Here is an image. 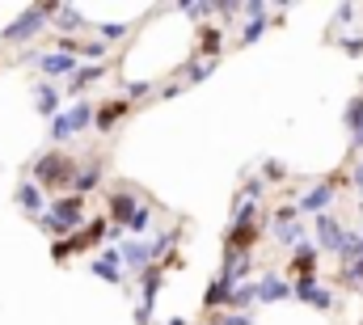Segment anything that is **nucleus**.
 <instances>
[{
  "label": "nucleus",
  "mask_w": 363,
  "mask_h": 325,
  "mask_svg": "<svg viewBox=\"0 0 363 325\" xmlns=\"http://www.w3.org/2000/svg\"><path fill=\"white\" fill-rule=\"evenodd\" d=\"M101 182V161H85V165H77V173H72V194H89L93 186Z\"/></svg>",
  "instance_id": "f3484780"
},
{
  "label": "nucleus",
  "mask_w": 363,
  "mask_h": 325,
  "mask_svg": "<svg viewBox=\"0 0 363 325\" xmlns=\"http://www.w3.org/2000/svg\"><path fill=\"white\" fill-rule=\"evenodd\" d=\"M127 110H131V97H118V101L97 106V110H93V131H110V127H114Z\"/></svg>",
  "instance_id": "9b49d317"
},
{
  "label": "nucleus",
  "mask_w": 363,
  "mask_h": 325,
  "mask_svg": "<svg viewBox=\"0 0 363 325\" xmlns=\"http://www.w3.org/2000/svg\"><path fill=\"white\" fill-rule=\"evenodd\" d=\"M283 177H287V173H283V165H279V161H267V177H262V182H283Z\"/></svg>",
  "instance_id": "58836bf2"
},
{
  "label": "nucleus",
  "mask_w": 363,
  "mask_h": 325,
  "mask_svg": "<svg viewBox=\"0 0 363 325\" xmlns=\"http://www.w3.org/2000/svg\"><path fill=\"white\" fill-rule=\"evenodd\" d=\"M72 173H77V161L72 157H64V153H47V157H38L34 169H30V182L43 190H64V186H72Z\"/></svg>",
  "instance_id": "f03ea898"
},
{
  "label": "nucleus",
  "mask_w": 363,
  "mask_h": 325,
  "mask_svg": "<svg viewBox=\"0 0 363 325\" xmlns=\"http://www.w3.org/2000/svg\"><path fill=\"white\" fill-rule=\"evenodd\" d=\"M291 270H296L300 279H313V275H317V245L308 241V237L291 249Z\"/></svg>",
  "instance_id": "ddd939ff"
},
{
  "label": "nucleus",
  "mask_w": 363,
  "mask_h": 325,
  "mask_svg": "<svg viewBox=\"0 0 363 325\" xmlns=\"http://www.w3.org/2000/svg\"><path fill=\"white\" fill-rule=\"evenodd\" d=\"M250 266H254V253H237V249H224V266H220V279L228 287H241L250 279Z\"/></svg>",
  "instance_id": "39448f33"
},
{
  "label": "nucleus",
  "mask_w": 363,
  "mask_h": 325,
  "mask_svg": "<svg viewBox=\"0 0 363 325\" xmlns=\"http://www.w3.org/2000/svg\"><path fill=\"white\" fill-rule=\"evenodd\" d=\"M228 292H233V287L216 275V279L207 283V292H203V309H211V313H216V309H224V304H228Z\"/></svg>",
  "instance_id": "5701e85b"
},
{
  "label": "nucleus",
  "mask_w": 363,
  "mask_h": 325,
  "mask_svg": "<svg viewBox=\"0 0 363 325\" xmlns=\"http://www.w3.org/2000/svg\"><path fill=\"white\" fill-rule=\"evenodd\" d=\"M51 13H55V4H30L21 17H13V21L0 30V38H4L9 47H21V43H30L34 34H43V30L51 26Z\"/></svg>",
  "instance_id": "f257e3e1"
},
{
  "label": "nucleus",
  "mask_w": 363,
  "mask_h": 325,
  "mask_svg": "<svg viewBox=\"0 0 363 325\" xmlns=\"http://www.w3.org/2000/svg\"><path fill=\"white\" fill-rule=\"evenodd\" d=\"M216 72V60H203L199 68H190V81H203V77H211Z\"/></svg>",
  "instance_id": "c9c22d12"
},
{
  "label": "nucleus",
  "mask_w": 363,
  "mask_h": 325,
  "mask_svg": "<svg viewBox=\"0 0 363 325\" xmlns=\"http://www.w3.org/2000/svg\"><path fill=\"white\" fill-rule=\"evenodd\" d=\"M178 241H182V228H169V233H161L157 241H148V253H152V266H157V258H161V253H169V249H174Z\"/></svg>",
  "instance_id": "a878e982"
},
{
  "label": "nucleus",
  "mask_w": 363,
  "mask_h": 325,
  "mask_svg": "<svg viewBox=\"0 0 363 325\" xmlns=\"http://www.w3.org/2000/svg\"><path fill=\"white\" fill-rule=\"evenodd\" d=\"M216 325H254V317H250V313H220Z\"/></svg>",
  "instance_id": "2f4dec72"
},
{
  "label": "nucleus",
  "mask_w": 363,
  "mask_h": 325,
  "mask_svg": "<svg viewBox=\"0 0 363 325\" xmlns=\"http://www.w3.org/2000/svg\"><path fill=\"white\" fill-rule=\"evenodd\" d=\"M355 13H359L355 4H338V13H334V17H338V21H355Z\"/></svg>",
  "instance_id": "a19ab883"
},
{
  "label": "nucleus",
  "mask_w": 363,
  "mask_h": 325,
  "mask_svg": "<svg viewBox=\"0 0 363 325\" xmlns=\"http://www.w3.org/2000/svg\"><path fill=\"white\" fill-rule=\"evenodd\" d=\"M89 270L97 279H106V283H123V253H118V249H106Z\"/></svg>",
  "instance_id": "2eb2a0df"
},
{
  "label": "nucleus",
  "mask_w": 363,
  "mask_h": 325,
  "mask_svg": "<svg viewBox=\"0 0 363 325\" xmlns=\"http://www.w3.org/2000/svg\"><path fill=\"white\" fill-rule=\"evenodd\" d=\"M106 237H110V224H106V220H93L85 233H72L68 241H72V253H85V249H93V245H101Z\"/></svg>",
  "instance_id": "dca6fc26"
},
{
  "label": "nucleus",
  "mask_w": 363,
  "mask_h": 325,
  "mask_svg": "<svg viewBox=\"0 0 363 325\" xmlns=\"http://www.w3.org/2000/svg\"><path fill=\"white\" fill-rule=\"evenodd\" d=\"M254 287H258V304H279V300L291 296V283H287L283 275H274V270H267Z\"/></svg>",
  "instance_id": "1a4fd4ad"
},
{
  "label": "nucleus",
  "mask_w": 363,
  "mask_h": 325,
  "mask_svg": "<svg viewBox=\"0 0 363 325\" xmlns=\"http://www.w3.org/2000/svg\"><path fill=\"white\" fill-rule=\"evenodd\" d=\"M55 21H60V30H77V26H85V13L81 9H72V4H55V13H51Z\"/></svg>",
  "instance_id": "393cba45"
},
{
  "label": "nucleus",
  "mask_w": 363,
  "mask_h": 325,
  "mask_svg": "<svg viewBox=\"0 0 363 325\" xmlns=\"http://www.w3.org/2000/svg\"><path fill=\"white\" fill-rule=\"evenodd\" d=\"M93 127V101H77L72 110H64V114H55L51 119V140L55 144H64V140H72V136H81V131H89Z\"/></svg>",
  "instance_id": "7ed1b4c3"
},
{
  "label": "nucleus",
  "mask_w": 363,
  "mask_h": 325,
  "mask_svg": "<svg viewBox=\"0 0 363 325\" xmlns=\"http://www.w3.org/2000/svg\"><path fill=\"white\" fill-rule=\"evenodd\" d=\"M262 34H267V17H250V21H245V30H241V43L250 47V43H258Z\"/></svg>",
  "instance_id": "c85d7f7f"
},
{
  "label": "nucleus",
  "mask_w": 363,
  "mask_h": 325,
  "mask_svg": "<svg viewBox=\"0 0 363 325\" xmlns=\"http://www.w3.org/2000/svg\"><path fill=\"white\" fill-rule=\"evenodd\" d=\"M34 64H38L47 77H72V72L81 68V64H77V55H64V51H47V55H38Z\"/></svg>",
  "instance_id": "9d476101"
},
{
  "label": "nucleus",
  "mask_w": 363,
  "mask_h": 325,
  "mask_svg": "<svg viewBox=\"0 0 363 325\" xmlns=\"http://www.w3.org/2000/svg\"><path fill=\"white\" fill-rule=\"evenodd\" d=\"M17 207L30 211V216H43V211H47V199H43V190H38L34 182H21V186H17Z\"/></svg>",
  "instance_id": "a211bd4d"
},
{
  "label": "nucleus",
  "mask_w": 363,
  "mask_h": 325,
  "mask_svg": "<svg viewBox=\"0 0 363 325\" xmlns=\"http://www.w3.org/2000/svg\"><path fill=\"white\" fill-rule=\"evenodd\" d=\"M262 190H267V182H262V177H250V182H245V194H241V199L258 203V194H262Z\"/></svg>",
  "instance_id": "473e14b6"
},
{
  "label": "nucleus",
  "mask_w": 363,
  "mask_h": 325,
  "mask_svg": "<svg viewBox=\"0 0 363 325\" xmlns=\"http://www.w3.org/2000/svg\"><path fill=\"white\" fill-rule=\"evenodd\" d=\"M334 203V186L330 182H317V186H308L300 199H296V211H313V216H325V207Z\"/></svg>",
  "instance_id": "0eeeda50"
},
{
  "label": "nucleus",
  "mask_w": 363,
  "mask_h": 325,
  "mask_svg": "<svg viewBox=\"0 0 363 325\" xmlns=\"http://www.w3.org/2000/svg\"><path fill=\"white\" fill-rule=\"evenodd\" d=\"M106 77V64H89V68H77L72 77H68V89L72 93H81V89H89L93 81H101Z\"/></svg>",
  "instance_id": "b1692460"
},
{
  "label": "nucleus",
  "mask_w": 363,
  "mask_h": 325,
  "mask_svg": "<svg viewBox=\"0 0 363 325\" xmlns=\"http://www.w3.org/2000/svg\"><path fill=\"white\" fill-rule=\"evenodd\" d=\"M148 224H152V207H144V203H140V207H135V216L127 220V228H131V233L144 241V228H148Z\"/></svg>",
  "instance_id": "cd10ccee"
},
{
  "label": "nucleus",
  "mask_w": 363,
  "mask_h": 325,
  "mask_svg": "<svg viewBox=\"0 0 363 325\" xmlns=\"http://www.w3.org/2000/svg\"><path fill=\"white\" fill-rule=\"evenodd\" d=\"M165 325H186V317H169V321H165Z\"/></svg>",
  "instance_id": "49530a36"
},
{
  "label": "nucleus",
  "mask_w": 363,
  "mask_h": 325,
  "mask_svg": "<svg viewBox=\"0 0 363 325\" xmlns=\"http://www.w3.org/2000/svg\"><path fill=\"white\" fill-rule=\"evenodd\" d=\"M296 216H300V211H296V203H291V207H279V211H274V228H279V224H291Z\"/></svg>",
  "instance_id": "e433bc0d"
},
{
  "label": "nucleus",
  "mask_w": 363,
  "mask_h": 325,
  "mask_svg": "<svg viewBox=\"0 0 363 325\" xmlns=\"http://www.w3.org/2000/svg\"><path fill=\"white\" fill-rule=\"evenodd\" d=\"M237 13H241V4H237V0H224V4H220V17H237Z\"/></svg>",
  "instance_id": "79ce46f5"
},
{
  "label": "nucleus",
  "mask_w": 363,
  "mask_h": 325,
  "mask_svg": "<svg viewBox=\"0 0 363 325\" xmlns=\"http://www.w3.org/2000/svg\"><path fill=\"white\" fill-rule=\"evenodd\" d=\"M97 30H101V43H118V38H127V30H131V26L114 21V26H97Z\"/></svg>",
  "instance_id": "7c9ffc66"
},
{
  "label": "nucleus",
  "mask_w": 363,
  "mask_h": 325,
  "mask_svg": "<svg viewBox=\"0 0 363 325\" xmlns=\"http://www.w3.org/2000/svg\"><path fill=\"white\" fill-rule=\"evenodd\" d=\"M342 51L347 55H363V38H342Z\"/></svg>",
  "instance_id": "ea45409f"
},
{
  "label": "nucleus",
  "mask_w": 363,
  "mask_h": 325,
  "mask_svg": "<svg viewBox=\"0 0 363 325\" xmlns=\"http://www.w3.org/2000/svg\"><path fill=\"white\" fill-rule=\"evenodd\" d=\"M135 207H140V199H135L131 190H114L110 203H106V216H110L114 224H127V220L135 216Z\"/></svg>",
  "instance_id": "f8f14e48"
},
{
  "label": "nucleus",
  "mask_w": 363,
  "mask_h": 325,
  "mask_svg": "<svg viewBox=\"0 0 363 325\" xmlns=\"http://www.w3.org/2000/svg\"><path fill=\"white\" fill-rule=\"evenodd\" d=\"M359 148H363V123L351 131V153H359Z\"/></svg>",
  "instance_id": "37998d69"
},
{
  "label": "nucleus",
  "mask_w": 363,
  "mask_h": 325,
  "mask_svg": "<svg viewBox=\"0 0 363 325\" xmlns=\"http://www.w3.org/2000/svg\"><path fill=\"white\" fill-rule=\"evenodd\" d=\"M274 237H279V245L296 249V245L304 241V224H296V220H291V224H279V233H274Z\"/></svg>",
  "instance_id": "bb28decb"
},
{
  "label": "nucleus",
  "mask_w": 363,
  "mask_h": 325,
  "mask_svg": "<svg viewBox=\"0 0 363 325\" xmlns=\"http://www.w3.org/2000/svg\"><path fill=\"white\" fill-rule=\"evenodd\" d=\"M250 304H258V287H254V279H250V283H241V287H233L224 309H233V313H245Z\"/></svg>",
  "instance_id": "412c9836"
},
{
  "label": "nucleus",
  "mask_w": 363,
  "mask_h": 325,
  "mask_svg": "<svg viewBox=\"0 0 363 325\" xmlns=\"http://www.w3.org/2000/svg\"><path fill=\"white\" fill-rule=\"evenodd\" d=\"M77 51H81V55H93V60H101V55H106V43H77ZM77 51H72V55H77Z\"/></svg>",
  "instance_id": "72a5a7b5"
},
{
  "label": "nucleus",
  "mask_w": 363,
  "mask_h": 325,
  "mask_svg": "<svg viewBox=\"0 0 363 325\" xmlns=\"http://www.w3.org/2000/svg\"><path fill=\"white\" fill-rule=\"evenodd\" d=\"M342 123H347V131H355V127L363 123V93L359 97H351V106L342 110Z\"/></svg>",
  "instance_id": "c756f323"
},
{
  "label": "nucleus",
  "mask_w": 363,
  "mask_h": 325,
  "mask_svg": "<svg viewBox=\"0 0 363 325\" xmlns=\"http://www.w3.org/2000/svg\"><path fill=\"white\" fill-rule=\"evenodd\" d=\"M211 9H216V4H182V13H186V17H207Z\"/></svg>",
  "instance_id": "4c0bfd02"
},
{
  "label": "nucleus",
  "mask_w": 363,
  "mask_h": 325,
  "mask_svg": "<svg viewBox=\"0 0 363 325\" xmlns=\"http://www.w3.org/2000/svg\"><path fill=\"white\" fill-rule=\"evenodd\" d=\"M34 110H38L43 119H55V114H60V93H55L51 84H38V89H34Z\"/></svg>",
  "instance_id": "aec40b11"
},
{
  "label": "nucleus",
  "mask_w": 363,
  "mask_h": 325,
  "mask_svg": "<svg viewBox=\"0 0 363 325\" xmlns=\"http://www.w3.org/2000/svg\"><path fill=\"white\" fill-rule=\"evenodd\" d=\"M291 296H296L300 304L321 309V313H330V309H334V296H330V287H321V283H317V275H313V279H300V283L291 287Z\"/></svg>",
  "instance_id": "423d86ee"
},
{
  "label": "nucleus",
  "mask_w": 363,
  "mask_h": 325,
  "mask_svg": "<svg viewBox=\"0 0 363 325\" xmlns=\"http://www.w3.org/2000/svg\"><path fill=\"white\" fill-rule=\"evenodd\" d=\"M51 258H55V262H68V258H72V241H55L51 245Z\"/></svg>",
  "instance_id": "f704fd0d"
},
{
  "label": "nucleus",
  "mask_w": 363,
  "mask_h": 325,
  "mask_svg": "<svg viewBox=\"0 0 363 325\" xmlns=\"http://www.w3.org/2000/svg\"><path fill=\"white\" fill-rule=\"evenodd\" d=\"M351 182H355V190H359V194H363V161L355 165V173H351Z\"/></svg>",
  "instance_id": "a18cd8bd"
},
{
  "label": "nucleus",
  "mask_w": 363,
  "mask_h": 325,
  "mask_svg": "<svg viewBox=\"0 0 363 325\" xmlns=\"http://www.w3.org/2000/svg\"><path fill=\"white\" fill-rule=\"evenodd\" d=\"M148 89H152L148 81H131V84H127V93H131V97H135V93H148Z\"/></svg>",
  "instance_id": "c03bdc74"
},
{
  "label": "nucleus",
  "mask_w": 363,
  "mask_h": 325,
  "mask_svg": "<svg viewBox=\"0 0 363 325\" xmlns=\"http://www.w3.org/2000/svg\"><path fill=\"white\" fill-rule=\"evenodd\" d=\"M347 237H351V233H342V228H338L330 216H317V241H313V245H317V253H321V249H330V253H342Z\"/></svg>",
  "instance_id": "6e6552de"
},
{
  "label": "nucleus",
  "mask_w": 363,
  "mask_h": 325,
  "mask_svg": "<svg viewBox=\"0 0 363 325\" xmlns=\"http://www.w3.org/2000/svg\"><path fill=\"white\" fill-rule=\"evenodd\" d=\"M47 216H51L64 233H72V228H81V220H85V199H81V194L47 199Z\"/></svg>",
  "instance_id": "20e7f679"
},
{
  "label": "nucleus",
  "mask_w": 363,
  "mask_h": 325,
  "mask_svg": "<svg viewBox=\"0 0 363 325\" xmlns=\"http://www.w3.org/2000/svg\"><path fill=\"white\" fill-rule=\"evenodd\" d=\"M123 266H152V253H148V241H140V237H131V241H123Z\"/></svg>",
  "instance_id": "6ab92c4d"
},
{
  "label": "nucleus",
  "mask_w": 363,
  "mask_h": 325,
  "mask_svg": "<svg viewBox=\"0 0 363 325\" xmlns=\"http://www.w3.org/2000/svg\"><path fill=\"white\" fill-rule=\"evenodd\" d=\"M220 47H224V34H220L216 26H203V30H199V55H203V60H216Z\"/></svg>",
  "instance_id": "4be33fe9"
},
{
  "label": "nucleus",
  "mask_w": 363,
  "mask_h": 325,
  "mask_svg": "<svg viewBox=\"0 0 363 325\" xmlns=\"http://www.w3.org/2000/svg\"><path fill=\"white\" fill-rule=\"evenodd\" d=\"M254 241H258V224H254V220H233V228H228V249L250 253Z\"/></svg>",
  "instance_id": "4468645a"
}]
</instances>
